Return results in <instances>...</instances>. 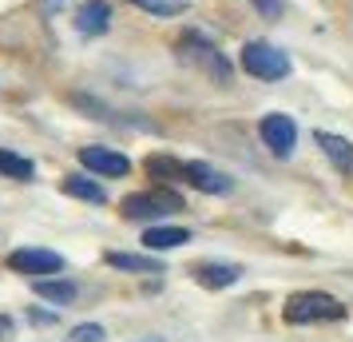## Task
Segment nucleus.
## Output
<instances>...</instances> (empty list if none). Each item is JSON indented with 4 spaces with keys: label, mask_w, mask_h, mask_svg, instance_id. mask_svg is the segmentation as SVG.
I'll return each instance as SVG.
<instances>
[{
    "label": "nucleus",
    "mask_w": 353,
    "mask_h": 342,
    "mask_svg": "<svg viewBox=\"0 0 353 342\" xmlns=\"http://www.w3.org/2000/svg\"><path fill=\"white\" fill-rule=\"evenodd\" d=\"M179 60H187L191 68L207 72L214 84H230V76H234L230 60H226L223 52H219V44H214L210 36H203V32H183L179 36Z\"/></svg>",
    "instance_id": "f257e3e1"
},
{
    "label": "nucleus",
    "mask_w": 353,
    "mask_h": 342,
    "mask_svg": "<svg viewBox=\"0 0 353 342\" xmlns=\"http://www.w3.org/2000/svg\"><path fill=\"white\" fill-rule=\"evenodd\" d=\"M282 319L294 323V326H302V323H337V319H345V307L337 303L334 294L302 291V294H290V298H286Z\"/></svg>",
    "instance_id": "f03ea898"
},
{
    "label": "nucleus",
    "mask_w": 353,
    "mask_h": 342,
    "mask_svg": "<svg viewBox=\"0 0 353 342\" xmlns=\"http://www.w3.org/2000/svg\"><path fill=\"white\" fill-rule=\"evenodd\" d=\"M239 60H242V72H250L258 80H286L290 76V56L282 48L266 44V40H250Z\"/></svg>",
    "instance_id": "7ed1b4c3"
},
{
    "label": "nucleus",
    "mask_w": 353,
    "mask_h": 342,
    "mask_svg": "<svg viewBox=\"0 0 353 342\" xmlns=\"http://www.w3.org/2000/svg\"><path fill=\"white\" fill-rule=\"evenodd\" d=\"M119 211L128 219H159V215H175L183 211V199L167 187H155V191H135L119 203Z\"/></svg>",
    "instance_id": "20e7f679"
},
{
    "label": "nucleus",
    "mask_w": 353,
    "mask_h": 342,
    "mask_svg": "<svg viewBox=\"0 0 353 342\" xmlns=\"http://www.w3.org/2000/svg\"><path fill=\"white\" fill-rule=\"evenodd\" d=\"M258 131H262V144L270 147L278 160H286L290 151H294V144H298V124L286 112H270L258 124Z\"/></svg>",
    "instance_id": "39448f33"
},
{
    "label": "nucleus",
    "mask_w": 353,
    "mask_h": 342,
    "mask_svg": "<svg viewBox=\"0 0 353 342\" xmlns=\"http://www.w3.org/2000/svg\"><path fill=\"white\" fill-rule=\"evenodd\" d=\"M8 267L20 271V275H56V271H64V259H60L56 251L24 247V251H12V255H8Z\"/></svg>",
    "instance_id": "423d86ee"
},
{
    "label": "nucleus",
    "mask_w": 353,
    "mask_h": 342,
    "mask_svg": "<svg viewBox=\"0 0 353 342\" xmlns=\"http://www.w3.org/2000/svg\"><path fill=\"white\" fill-rule=\"evenodd\" d=\"M80 163L96 175H128L131 171V160L112 147H80Z\"/></svg>",
    "instance_id": "0eeeda50"
},
{
    "label": "nucleus",
    "mask_w": 353,
    "mask_h": 342,
    "mask_svg": "<svg viewBox=\"0 0 353 342\" xmlns=\"http://www.w3.org/2000/svg\"><path fill=\"white\" fill-rule=\"evenodd\" d=\"M183 180L191 183V187H199V191H207V196H226V191L234 187L223 171H214L210 163H199V160H191L183 167Z\"/></svg>",
    "instance_id": "6e6552de"
},
{
    "label": "nucleus",
    "mask_w": 353,
    "mask_h": 342,
    "mask_svg": "<svg viewBox=\"0 0 353 342\" xmlns=\"http://www.w3.org/2000/svg\"><path fill=\"white\" fill-rule=\"evenodd\" d=\"M112 28V4L108 0H88L76 12V32L80 36H103Z\"/></svg>",
    "instance_id": "1a4fd4ad"
},
{
    "label": "nucleus",
    "mask_w": 353,
    "mask_h": 342,
    "mask_svg": "<svg viewBox=\"0 0 353 342\" xmlns=\"http://www.w3.org/2000/svg\"><path fill=\"white\" fill-rule=\"evenodd\" d=\"M314 140H318L321 155L334 163L341 175H353V144L350 140H341V135H334V131H318Z\"/></svg>",
    "instance_id": "9d476101"
},
{
    "label": "nucleus",
    "mask_w": 353,
    "mask_h": 342,
    "mask_svg": "<svg viewBox=\"0 0 353 342\" xmlns=\"http://www.w3.org/2000/svg\"><path fill=\"white\" fill-rule=\"evenodd\" d=\"M239 275H242V267H234V263H199L194 267V283L207 287V291L230 287V283H239Z\"/></svg>",
    "instance_id": "9b49d317"
},
{
    "label": "nucleus",
    "mask_w": 353,
    "mask_h": 342,
    "mask_svg": "<svg viewBox=\"0 0 353 342\" xmlns=\"http://www.w3.org/2000/svg\"><path fill=\"white\" fill-rule=\"evenodd\" d=\"M183 243H191V231L187 227H147V235H143L147 251H171V247H183Z\"/></svg>",
    "instance_id": "f8f14e48"
},
{
    "label": "nucleus",
    "mask_w": 353,
    "mask_h": 342,
    "mask_svg": "<svg viewBox=\"0 0 353 342\" xmlns=\"http://www.w3.org/2000/svg\"><path fill=\"white\" fill-rule=\"evenodd\" d=\"M108 263H112V267H119V271L163 275V263H159V259H151V255H128V251H112V255H108Z\"/></svg>",
    "instance_id": "ddd939ff"
},
{
    "label": "nucleus",
    "mask_w": 353,
    "mask_h": 342,
    "mask_svg": "<svg viewBox=\"0 0 353 342\" xmlns=\"http://www.w3.org/2000/svg\"><path fill=\"white\" fill-rule=\"evenodd\" d=\"M36 294L48 298V303H56V307H68V303L76 298V283H68V278H40V283H36Z\"/></svg>",
    "instance_id": "4468645a"
},
{
    "label": "nucleus",
    "mask_w": 353,
    "mask_h": 342,
    "mask_svg": "<svg viewBox=\"0 0 353 342\" xmlns=\"http://www.w3.org/2000/svg\"><path fill=\"white\" fill-rule=\"evenodd\" d=\"M64 191L72 199H83V203H103L108 199V191L96 180H83V175H64Z\"/></svg>",
    "instance_id": "2eb2a0df"
},
{
    "label": "nucleus",
    "mask_w": 353,
    "mask_h": 342,
    "mask_svg": "<svg viewBox=\"0 0 353 342\" xmlns=\"http://www.w3.org/2000/svg\"><path fill=\"white\" fill-rule=\"evenodd\" d=\"M0 175H8V180H32L36 167H32V160H24V155H17V151L0 147Z\"/></svg>",
    "instance_id": "dca6fc26"
},
{
    "label": "nucleus",
    "mask_w": 353,
    "mask_h": 342,
    "mask_svg": "<svg viewBox=\"0 0 353 342\" xmlns=\"http://www.w3.org/2000/svg\"><path fill=\"white\" fill-rule=\"evenodd\" d=\"M131 4L151 12V17H183L191 8V0H131Z\"/></svg>",
    "instance_id": "f3484780"
},
{
    "label": "nucleus",
    "mask_w": 353,
    "mask_h": 342,
    "mask_svg": "<svg viewBox=\"0 0 353 342\" xmlns=\"http://www.w3.org/2000/svg\"><path fill=\"white\" fill-rule=\"evenodd\" d=\"M183 167L187 163L171 160V155H147V175L155 180H183Z\"/></svg>",
    "instance_id": "a211bd4d"
},
{
    "label": "nucleus",
    "mask_w": 353,
    "mask_h": 342,
    "mask_svg": "<svg viewBox=\"0 0 353 342\" xmlns=\"http://www.w3.org/2000/svg\"><path fill=\"white\" fill-rule=\"evenodd\" d=\"M72 342H103V326H96V323L76 326V330H72Z\"/></svg>",
    "instance_id": "6ab92c4d"
},
{
    "label": "nucleus",
    "mask_w": 353,
    "mask_h": 342,
    "mask_svg": "<svg viewBox=\"0 0 353 342\" xmlns=\"http://www.w3.org/2000/svg\"><path fill=\"white\" fill-rule=\"evenodd\" d=\"M250 4H254V8H258L266 20H278V17H282V0H250Z\"/></svg>",
    "instance_id": "aec40b11"
},
{
    "label": "nucleus",
    "mask_w": 353,
    "mask_h": 342,
    "mask_svg": "<svg viewBox=\"0 0 353 342\" xmlns=\"http://www.w3.org/2000/svg\"><path fill=\"white\" fill-rule=\"evenodd\" d=\"M4 339H12V319H4V314H0V342Z\"/></svg>",
    "instance_id": "412c9836"
},
{
    "label": "nucleus",
    "mask_w": 353,
    "mask_h": 342,
    "mask_svg": "<svg viewBox=\"0 0 353 342\" xmlns=\"http://www.w3.org/2000/svg\"><path fill=\"white\" fill-rule=\"evenodd\" d=\"M139 342H159V339H139Z\"/></svg>",
    "instance_id": "4be33fe9"
}]
</instances>
